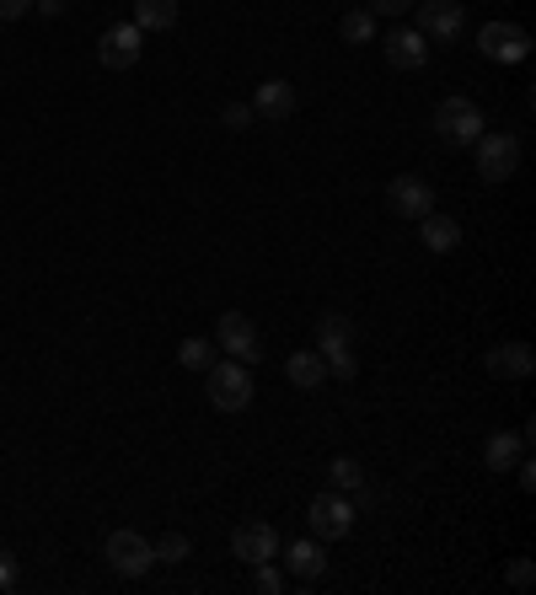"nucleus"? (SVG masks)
<instances>
[{"label": "nucleus", "mask_w": 536, "mask_h": 595, "mask_svg": "<svg viewBox=\"0 0 536 595\" xmlns=\"http://www.w3.org/2000/svg\"><path fill=\"white\" fill-rule=\"evenodd\" d=\"M429 124L440 134V145H451V150H472L477 134L488 130V119H483V108H477L472 97H440Z\"/></svg>", "instance_id": "1"}, {"label": "nucleus", "mask_w": 536, "mask_h": 595, "mask_svg": "<svg viewBox=\"0 0 536 595\" xmlns=\"http://www.w3.org/2000/svg\"><path fill=\"white\" fill-rule=\"evenodd\" d=\"M204 392H209V402H215L220 413H242V408L253 402V365H242V360H215V365L204 371Z\"/></svg>", "instance_id": "2"}, {"label": "nucleus", "mask_w": 536, "mask_h": 595, "mask_svg": "<svg viewBox=\"0 0 536 595\" xmlns=\"http://www.w3.org/2000/svg\"><path fill=\"white\" fill-rule=\"evenodd\" d=\"M472 161H477L483 183H510L521 172V139L510 130H483L472 145Z\"/></svg>", "instance_id": "3"}, {"label": "nucleus", "mask_w": 536, "mask_h": 595, "mask_svg": "<svg viewBox=\"0 0 536 595\" xmlns=\"http://www.w3.org/2000/svg\"><path fill=\"white\" fill-rule=\"evenodd\" d=\"M102 558H108V569H113L119 580H145V574L156 569V547H150V536H139V531H130V526L108 536Z\"/></svg>", "instance_id": "4"}, {"label": "nucleus", "mask_w": 536, "mask_h": 595, "mask_svg": "<svg viewBox=\"0 0 536 595\" xmlns=\"http://www.w3.org/2000/svg\"><path fill=\"white\" fill-rule=\"evenodd\" d=\"M477 49L494 65H521V60H532V33L521 22H483L477 27Z\"/></svg>", "instance_id": "5"}, {"label": "nucleus", "mask_w": 536, "mask_h": 595, "mask_svg": "<svg viewBox=\"0 0 536 595\" xmlns=\"http://www.w3.org/2000/svg\"><path fill=\"white\" fill-rule=\"evenodd\" d=\"M354 515H360L354 499H349V494H333V488L317 494L312 510H306V521H312V536H317V542H343V536L354 531Z\"/></svg>", "instance_id": "6"}, {"label": "nucleus", "mask_w": 536, "mask_h": 595, "mask_svg": "<svg viewBox=\"0 0 536 595\" xmlns=\"http://www.w3.org/2000/svg\"><path fill=\"white\" fill-rule=\"evenodd\" d=\"M215 349H226V360H242V365H258L264 360V343L247 312H220L215 323Z\"/></svg>", "instance_id": "7"}, {"label": "nucleus", "mask_w": 536, "mask_h": 595, "mask_svg": "<svg viewBox=\"0 0 536 595\" xmlns=\"http://www.w3.org/2000/svg\"><path fill=\"white\" fill-rule=\"evenodd\" d=\"M462 27H467V5L462 0H424L418 5V33L429 44H456Z\"/></svg>", "instance_id": "8"}, {"label": "nucleus", "mask_w": 536, "mask_h": 595, "mask_svg": "<svg viewBox=\"0 0 536 595\" xmlns=\"http://www.w3.org/2000/svg\"><path fill=\"white\" fill-rule=\"evenodd\" d=\"M139 49H145V33L134 22H113L102 38H97V60L108 70H134L139 65Z\"/></svg>", "instance_id": "9"}, {"label": "nucleus", "mask_w": 536, "mask_h": 595, "mask_svg": "<svg viewBox=\"0 0 536 595\" xmlns=\"http://www.w3.org/2000/svg\"><path fill=\"white\" fill-rule=\"evenodd\" d=\"M387 209L402 215V220H424V215L435 209V189H429L418 172H402V178L387 183Z\"/></svg>", "instance_id": "10"}, {"label": "nucleus", "mask_w": 536, "mask_h": 595, "mask_svg": "<svg viewBox=\"0 0 536 595\" xmlns=\"http://www.w3.org/2000/svg\"><path fill=\"white\" fill-rule=\"evenodd\" d=\"M231 558H242L247 569L279 558V531L268 526V521H242V526L231 531Z\"/></svg>", "instance_id": "11"}, {"label": "nucleus", "mask_w": 536, "mask_h": 595, "mask_svg": "<svg viewBox=\"0 0 536 595\" xmlns=\"http://www.w3.org/2000/svg\"><path fill=\"white\" fill-rule=\"evenodd\" d=\"M279 563H284V574H290V580H301V585H317V580L328 574V542H317V536H306V542H290V552L279 547Z\"/></svg>", "instance_id": "12"}, {"label": "nucleus", "mask_w": 536, "mask_h": 595, "mask_svg": "<svg viewBox=\"0 0 536 595\" xmlns=\"http://www.w3.org/2000/svg\"><path fill=\"white\" fill-rule=\"evenodd\" d=\"M483 365H488V376H499V381H532L536 349L532 343H521V338H510V343H494Z\"/></svg>", "instance_id": "13"}, {"label": "nucleus", "mask_w": 536, "mask_h": 595, "mask_svg": "<svg viewBox=\"0 0 536 595\" xmlns=\"http://www.w3.org/2000/svg\"><path fill=\"white\" fill-rule=\"evenodd\" d=\"M532 451V424L526 429H494L483 440V466L488 472H515V462Z\"/></svg>", "instance_id": "14"}, {"label": "nucleus", "mask_w": 536, "mask_h": 595, "mask_svg": "<svg viewBox=\"0 0 536 595\" xmlns=\"http://www.w3.org/2000/svg\"><path fill=\"white\" fill-rule=\"evenodd\" d=\"M381 54H387L392 70H424L429 65V38L418 27H398V33L381 38Z\"/></svg>", "instance_id": "15"}, {"label": "nucleus", "mask_w": 536, "mask_h": 595, "mask_svg": "<svg viewBox=\"0 0 536 595\" xmlns=\"http://www.w3.org/2000/svg\"><path fill=\"white\" fill-rule=\"evenodd\" d=\"M253 113H258L264 124H284V119L295 113V86L279 81V75H268L264 86L253 92Z\"/></svg>", "instance_id": "16"}, {"label": "nucleus", "mask_w": 536, "mask_h": 595, "mask_svg": "<svg viewBox=\"0 0 536 595\" xmlns=\"http://www.w3.org/2000/svg\"><path fill=\"white\" fill-rule=\"evenodd\" d=\"M418 242H424L435 258H446V253H456V247H462V220H451V215H435V209H429V215L418 220Z\"/></svg>", "instance_id": "17"}, {"label": "nucleus", "mask_w": 536, "mask_h": 595, "mask_svg": "<svg viewBox=\"0 0 536 595\" xmlns=\"http://www.w3.org/2000/svg\"><path fill=\"white\" fill-rule=\"evenodd\" d=\"M284 376H290V387L317 392V387H328V360H322L317 349H295V354L284 360Z\"/></svg>", "instance_id": "18"}, {"label": "nucleus", "mask_w": 536, "mask_h": 595, "mask_svg": "<svg viewBox=\"0 0 536 595\" xmlns=\"http://www.w3.org/2000/svg\"><path fill=\"white\" fill-rule=\"evenodd\" d=\"M130 22L139 33H167V27H178V0H134Z\"/></svg>", "instance_id": "19"}, {"label": "nucleus", "mask_w": 536, "mask_h": 595, "mask_svg": "<svg viewBox=\"0 0 536 595\" xmlns=\"http://www.w3.org/2000/svg\"><path fill=\"white\" fill-rule=\"evenodd\" d=\"M317 349H354V317L322 312L317 317Z\"/></svg>", "instance_id": "20"}, {"label": "nucleus", "mask_w": 536, "mask_h": 595, "mask_svg": "<svg viewBox=\"0 0 536 595\" xmlns=\"http://www.w3.org/2000/svg\"><path fill=\"white\" fill-rule=\"evenodd\" d=\"M338 38H343V44H354V49H360V44H376V16H370L365 5H360V11H343Z\"/></svg>", "instance_id": "21"}, {"label": "nucleus", "mask_w": 536, "mask_h": 595, "mask_svg": "<svg viewBox=\"0 0 536 595\" xmlns=\"http://www.w3.org/2000/svg\"><path fill=\"white\" fill-rule=\"evenodd\" d=\"M328 488H333V494H360V488H365V466L354 462V457H333Z\"/></svg>", "instance_id": "22"}, {"label": "nucleus", "mask_w": 536, "mask_h": 595, "mask_svg": "<svg viewBox=\"0 0 536 595\" xmlns=\"http://www.w3.org/2000/svg\"><path fill=\"white\" fill-rule=\"evenodd\" d=\"M178 365L183 371H209L215 365V338H183L178 343Z\"/></svg>", "instance_id": "23"}, {"label": "nucleus", "mask_w": 536, "mask_h": 595, "mask_svg": "<svg viewBox=\"0 0 536 595\" xmlns=\"http://www.w3.org/2000/svg\"><path fill=\"white\" fill-rule=\"evenodd\" d=\"M253 585L264 595H284L290 591V574L279 569V558H268V563H253Z\"/></svg>", "instance_id": "24"}, {"label": "nucleus", "mask_w": 536, "mask_h": 595, "mask_svg": "<svg viewBox=\"0 0 536 595\" xmlns=\"http://www.w3.org/2000/svg\"><path fill=\"white\" fill-rule=\"evenodd\" d=\"M150 547H156V563H183L194 552V542L183 531H161V542H150Z\"/></svg>", "instance_id": "25"}, {"label": "nucleus", "mask_w": 536, "mask_h": 595, "mask_svg": "<svg viewBox=\"0 0 536 595\" xmlns=\"http://www.w3.org/2000/svg\"><path fill=\"white\" fill-rule=\"evenodd\" d=\"M322 360H328V381H354L360 376V360H354V349H317Z\"/></svg>", "instance_id": "26"}, {"label": "nucleus", "mask_w": 536, "mask_h": 595, "mask_svg": "<svg viewBox=\"0 0 536 595\" xmlns=\"http://www.w3.org/2000/svg\"><path fill=\"white\" fill-rule=\"evenodd\" d=\"M220 124H226V130H253V124H258V113H253V102H226V108H220Z\"/></svg>", "instance_id": "27"}, {"label": "nucleus", "mask_w": 536, "mask_h": 595, "mask_svg": "<svg viewBox=\"0 0 536 595\" xmlns=\"http://www.w3.org/2000/svg\"><path fill=\"white\" fill-rule=\"evenodd\" d=\"M504 585H510V591H532V585H536V563H532V558H515V563L504 569Z\"/></svg>", "instance_id": "28"}, {"label": "nucleus", "mask_w": 536, "mask_h": 595, "mask_svg": "<svg viewBox=\"0 0 536 595\" xmlns=\"http://www.w3.org/2000/svg\"><path fill=\"white\" fill-rule=\"evenodd\" d=\"M16 585H22V563L0 547V591H16Z\"/></svg>", "instance_id": "29"}, {"label": "nucleus", "mask_w": 536, "mask_h": 595, "mask_svg": "<svg viewBox=\"0 0 536 595\" xmlns=\"http://www.w3.org/2000/svg\"><path fill=\"white\" fill-rule=\"evenodd\" d=\"M418 0H370V16H402V11H413Z\"/></svg>", "instance_id": "30"}, {"label": "nucleus", "mask_w": 536, "mask_h": 595, "mask_svg": "<svg viewBox=\"0 0 536 595\" xmlns=\"http://www.w3.org/2000/svg\"><path fill=\"white\" fill-rule=\"evenodd\" d=\"M33 11V0H0V22H22Z\"/></svg>", "instance_id": "31"}, {"label": "nucleus", "mask_w": 536, "mask_h": 595, "mask_svg": "<svg viewBox=\"0 0 536 595\" xmlns=\"http://www.w3.org/2000/svg\"><path fill=\"white\" fill-rule=\"evenodd\" d=\"M33 11L54 22V16H65V11H70V0H33Z\"/></svg>", "instance_id": "32"}, {"label": "nucleus", "mask_w": 536, "mask_h": 595, "mask_svg": "<svg viewBox=\"0 0 536 595\" xmlns=\"http://www.w3.org/2000/svg\"><path fill=\"white\" fill-rule=\"evenodd\" d=\"M515 472H521V488H526V494H532V488H536V466H532V451H526V457H521V462H515Z\"/></svg>", "instance_id": "33"}]
</instances>
